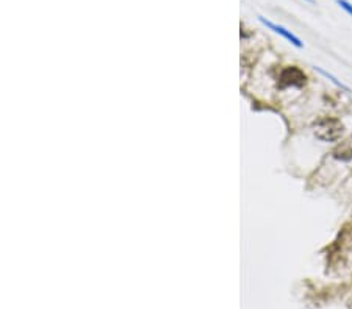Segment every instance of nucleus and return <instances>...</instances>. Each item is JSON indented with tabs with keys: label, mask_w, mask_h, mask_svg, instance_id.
Wrapping results in <instances>:
<instances>
[{
	"label": "nucleus",
	"mask_w": 352,
	"mask_h": 309,
	"mask_svg": "<svg viewBox=\"0 0 352 309\" xmlns=\"http://www.w3.org/2000/svg\"><path fill=\"white\" fill-rule=\"evenodd\" d=\"M344 132V125L337 117H323L315 123L313 133L318 139L324 142H333L338 141Z\"/></svg>",
	"instance_id": "nucleus-1"
},
{
	"label": "nucleus",
	"mask_w": 352,
	"mask_h": 309,
	"mask_svg": "<svg viewBox=\"0 0 352 309\" xmlns=\"http://www.w3.org/2000/svg\"><path fill=\"white\" fill-rule=\"evenodd\" d=\"M307 83V75L304 74L302 69H299L297 66H286L285 69H282L280 75H279V86L280 88H302Z\"/></svg>",
	"instance_id": "nucleus-2"
},
{
	"label": "nucleus",
	"mask_w": 352,
	"mask_h": 309,
	"mask_svg": "<svg viewBox=\"0 0 352 309\" xmlns=\"http://www.w3.org/2000/svg\"><path fill=\"white\" fill-rule=\"evenodd\" d=\"M259 21L265 25V27H268L269 30H273L274 33H277V35H280L282 38H285L288 42H291L294 47H302L304 44H302V41L296 36V35H293L290 30H286L285 27H282V25H277V24H274V22H271V21H268V19H265L263 16H259Z\"/></svg>",
	"instance_id": "nucleus-3"
},
{
	"label": "nucleus",
	"mask_w": 352,
	"mask_h": 309,
	"mask_svg": "<svg viewBox=\"0 0 352 309\" xmlns=\"http://www.w3.org/2000/svg\"><path fill=\"white\" fill-rule=\"evenodd\" d=\"M333 158L341 159V161H349L352 158V139L338 145V147L333 150Z\"/></svg>",
	"instance_id": "nucleus-4"
},
{
	"label": "nucleus",
	"mask_w": 352,
	"mask_h": 309,
	"mask_svg": "<svg viewBox=\"0 0 352 309\" xmlns=\"http://www.w3.org/2000/svg\"><path fill=\"white\" fill-rule=\"evenodd\" d=\"M315 71H316L318 74H321L323 77H326L327 80H330V81H332V83H333L335 86H338L340 89H344L346 92H350V89H349V88H347V86H346L344 83H341V81H340V80H337V78H335V77H333L332 74H329L327 71H324V69H321V68H315Z\"/></svg>",
	"instance_id": "nucleus-5"
},
{
	"label": "nucleus",
	"mask_w": 352,
	"mask_h": 309,
	"mask_svg": "<svg viewBox=\"0 0 352 309\" xmlns=\"http://www.w3.org/2000/svg\"><path fill=\"white\" fill-rule=\"evenodd\" d=\"M335 2H337V5L343 8L349 16H352V4H349L347 0H335Z\"/></svg>",
	"instance_id": "nucleus-6"
},
{
	"label": "nucleus",
	"mask_w": 352,
	"mask_h": 309,
	"mask_svg": "<svg viewBox=\"0 0 352 309\" xmlns=\"http://www.w3.org/2000/svg\"><path fill=\"white\" fill-rule=\"evenodd\" d=\"M307 2H313V0H307Z\"/></svg>",
	"instance_id": "nucleus-7"
}]
</instances>
